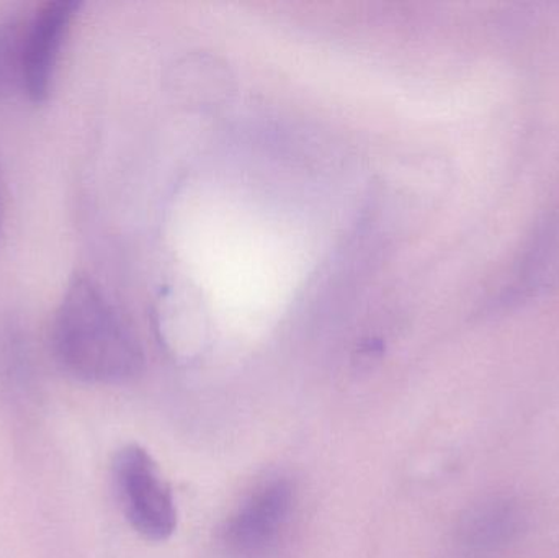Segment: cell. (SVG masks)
<instances>
[{"label":"cell","mask_w":559,"mask_h":558,"mask_svg":"<svg viewBox=\"0 0 559 558\" xmlns=\"http://www.w3.org/2000/svg\"><path fill=\"white\" fill-rule=\"evenodd\" d=\"M56 364L79 382L120 385L146 366L143 344L123 311L88 274L72 275L51 323Z\"/></svg>","instance_id":"obj_1"},{"label":"cell","mask_w":559,"mask_h":558,"mask_svg":"<svg viewBox=\"0 0 559 558\" xmlns=\"http://www.w3.org/2000/svg\"><path fill=\"white\" fill-rule=\"evenodd\" d=\"M115 494L134 533L151 543H164L177 530V507L153 455L138 444L124 446L111 465Z\"/></svg>","instance_id":"obj_2"},{"label":"cell","mask_w":559,"mask_h":558,"mask_svg":"<svg viewBox=\"0 0 559 558\" xmlns=\"http://www.w3.org/2000/svg\"><path fill=\"white\" fill-rule=\"evenodd\" d=\"M295 511L292 482L275 477L259 485L226 523L225 558H278L288 543Z\"/></svg>","instance_id":"obj_3"},{"label":"cell","mask_w":559,"mask_h":558,"mask_svg":"<svg viewBox=\"0 0 559 558\" xmlns=\"http://www.w3.org/2000/svg\"><path fill=\"white\" fill-rule=\"evenodd\" d=\"M528 511L512 495H489L468 508L456 523L453 546L462 558H498L521 543Z\"/></svg>","instance_id":"obj_4"},{"label":"cell","mask_w":559,"mask_h":558,"mask_svg":"<svg viewBox=\"0 0 559 558\" xmlns=\"http://www.w3.org/2000/svg\"><path fill=\"white\" fill-rule=\"evenodd\" d=\"M81 2L49 0L25 22L22 41V88L41 104L51 92L59 52Z\"/></svg>","instance_id":"obj_5"},{"label":"cell","mask_w":559,"mask_h":558,"mask_svg":"<svg viewBox=\"0 0 559 558\" xmlns=\"http://www.w3.org/2000/svg\"><path fill=\"white\" fill-rule=\"evenodd\" d=\"M558 268L559 219L550 216L535 231L512 281L495 300L489 301V310L492 313L511 310L534 300L554 284Z\"/></svg>","instance_id":"obj_6"},{"label":"cell","mask_w":559,"mask_h":558,"mask_svg":"<svg viewBox=\"0 0 559 558\" xmlns=\"http://www.w3.org/2000/svg\"><path fill=\"white\" fill-rule=\"evenodd\" d=\"M177 87L189 104H216L229 91L228 71L210 56H192L179 64Z\"/></svg>","instance_id":"obj_7"},{"label":"cell","mask_w":559,"mask_h":558,"mask_svg":"<svg viewBox=\"0 0 559 558\" xmlns=\"http://www.w3.org/2000/svg\"><path fill=\"white\" fill-rule=\"evenodd\" d=\"M25 23L7 20L0 23V95L16 84L22 87V41Z\"/></svg>","instance_id":"obj_8"},{"label":"cell","mask_w":559,"mask_h":558,"mask_svg":"<svg viewBox=\"0 0 559 558\" xmlns=\"http://www.w3.org/2000/svg\"><path fill=\"white\" fill-rule=\"evenodd\" d=\"M0 226H2V206H0Z\"/></svg>","instance_id":"obj_9"}]
</instances>
